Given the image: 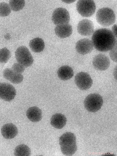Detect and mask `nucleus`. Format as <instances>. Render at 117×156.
<instances>
[{"instance_id":"3","label":"nucleus","mask_w":117,"mask_h":156,"mask_svg":"<svg viewBox=\"0 0 117 156\" xmlns=\"http://www.w3.org/2000/svg\"><path fill=\"white\" fill-rule=\"evenodd\" d=\"M97 22L103 26H109L113 24L116 20L115 14L113 11L109 8L99 9L96 15Z\"/></svg>"},{"instance_id":"12","label":"nucleus","mask_w":117,"mask_h":156,"mask_svg":"<svg viewBox=\"0 0 117 156\" xmlns=\"http://www.w3.org/2000/svg\"><path fill=\"white\" fill-rule=\"evenodd\" d=\"M92 64L96 69L103 71L108 68L110 65V61L106 56L99 54L94 57L92 61Z\"/></svg>"},{"instance_id":"7","label":"nucleus","mask_w":117,"mask_h":156,"mask_svg":"<svg viewBox=\"0 0 117 156\" xmlns=\"http://www.w3.org/2000/svg\"><path fill=\"white\" fill-rule=\"evenodd\" d=\"M70 16L65 8H58L54 10L52 16V20L56 25L67 24L70 21Z\"/></svg>"},{"instance_id":"18","label":"nucleus","mask_w":117,"mask_h":156,"mask_svg":"<svg viewBox=\"0 0 117 156\" xmlns=\"http://www.w3.org/2000/svg\"><path fill=\"white\" fill-rule=\"evenodd\" d=\"M57 73L59 78L63 80L70 79L74 75L72 68L67 65H64L58 69Z\"/></svg>"},{"instance_id":"1","label":"nucleus","mask_w":117,"mask_h":156,"mask_svg":"<svg viewBox=\"0 0 117 156\" xmlns=\"http://www.w3.org/2000/svg\"><path fill=\"white\" fill-rule=\"evenodd\" d=\"M92 41L94 48L101 52L110 50L117 44L116 38L111 30L106 28L96 30L93 34Z\"/></svg>"},{"instance_id":"6","label":"nucleus","mask_w":117,"mask_h":156,"mask_svg":"<svg viewBox=\"0 0 117 156\" xmlns=\"http://www.w3.org/2000/svg\"><path fill=\"white\" fill-rule=\"evenodd\" d=\"M76 9L78 13L82 16L89 17L95 12L96 5L93 0H79L76 4Z\"/></svg>"},{"instance_id":"9","label":"nucleus","mask_w":117,"mask_h":156,"mask_svg":"<svg viewBox=\"0 0 117 156\" xmlns=\"http://www.w3.org/2000/svg\"><path fill=\"white\" fill-rule=\"evenodd\" d=\"M16 91L12 85L5 83H0V98L9 102L14 99Z\"/></svg>"},{"instance_id":"24","label":"nucleus","mask_w":117,"mask_h":156,"mask_svg":"<svg viewBox=\"0 0 117 156\" xmlns=\"http://www.w3.org/2000/svg\"><path fill=\"white\" fill-rule=\"evenodd\" d=\"M11 69L17 73L21 74L24 72L25 67L19 63H17L13 65Z\"/></svg>"},{"instance_id":"16","label":"nucleus","mask_w":117,"mask_h":156,"mask_svg":"<svg viewBox=\"0 0 117 156\" xmlns=\"http://www.w3.org/2000/svg\"><path fill=\"white\" fill-rule=\"evenodd\" d=\"M67 119L63 115L60 113H56L53 115L50 119L51 125L54 128L60 129L66 125Z\"/></svg>"},{"instance_id":"23","label":"nucleus","mask_w":117,"mask_h":156,"mask_svg":"<svg viewBox=\"0 0 117 156\" xmlns=\"http://www.w3.org/2000/svg\"><path fill=\"white\" fill-rule=\"evenodd\" d=\"M11 8L9 5L5 2L0 3V16L1 17L6 16L10 13Z\"/></svg>"},{"instance_id":"5","label":"nucleus","mask_w":117,"mask_h":156,"mask_svg":"<svg viewBox=\"0 0 117 156\" xmlns=\"http://www.w3.org/2000/svg\"><path fill=\"white\" fill-rule=\"evenodd\" d=\"M15 56L18 62L25 68L30 66L33 62L32 56L25 46H21L18 47L15 52Z\"/></svg>"},{"instance_id":"20","label":"nucleus","mask_w":117,"mask_h":156,"mask_svg":"<svg viewBox=\"0 0 117 156\" xmlns=\"http://www.w3.org/2000/svg\"><path fill=\"white\" fill-rule=\"evenodd\" d=\"M31 153L29 148L24 144L17 146L14 151V154L16 156H29L30 155Z\"/></svg>"},{"instance_id":"11","label":"nucleus","mask_w":117,"mask_h":156,"mask_svg":"<svg viewBox=\"0 0 117 156\" xmlns=\"http://www.w3.org/2000/svg\"><path fill=\"white\" fill-rule=\"evenodd\" d=\"M92 41L88 39L83 38L78 40L76 43L75 49L79 54L85 55L90 53L93 50Z\"/></svg>"},{"instance_id":"22","label":"nucleus","mask_w":117,"mask_h":156,"mask_svg":"<svg viewBox=\"0 0 117 156\" xmlns=\"http://www.w3.org/2000/svg\"><path fill=\"white\" fill-rule=\"evenodd\" d=\"M11 56V52L7 48L4 47L0 49V63H6Z\"/></svg>"},{"instance_id":"2","label":"nucleus","mask_w":117,"mask_h":156,"mask_svg":"<svg viewBox=\"0 0 117 156\" xmlns=\"http://www.w3.org/2000/svg\"><path fill=\"white\" fill-rule=\"evenodd\" d=\"M59 144L62 153L64 155L71 156L77 150L75 135L70 132H66L59 138Z\"/></svg>"},{"instance_id":"17","label":"nucleus","mask_w":117,"mask_h":156,"mask_svg":"<svg viewBox=\"0 0 117 156\" xmlns=\"http://www.w3.org/2000/svg\"><path fill=\"white\" fill-rule=\"evenodd\" d=\"M26 115L27 118L31 121L37 122L41 119L42 113L39 108L37 107L34 106L27 109Z\"/></svg>"},{"instance_id":"19","label":"nucleus","mask_w":117,"mask_h":156,"mask_svg":"<svg viewBox=\"0 0 117 156\" xmlns=\"http://www.w3.org/2000/svg\"><path fill=\"white\" fill-rule=\"evenodd\" d=\"M29 46L33 52L38 53L43 51L45 47V44L42 39L37 37L30 41Z\"/></svg>"},{"instance_id":"26","label":"nucleus","mask_w":117,"mask_h":156,"mask_svg":"<svg viewBox=\"0 0 117 156\" xmlns=\"http://www.w3.org/2000/svg\"><path fill=\"white\" fill-rule=\"evenodd\" d=\"M116 25H114L112 28V32L114 35L116 37Z\"/></svg>"},{"instance_id":"8","label":"nucleus","mask_w":117,"mask_h":156,"mask_svg":"<svg viewBox=\"0 0 117 156\" xmlns=\"http://www.w3.org/2000/svg\"><path fill=\"white\" fill-rule=\"evenodd\" d=\"M75 82L78 88L82 90L89 89L93 83L92 80L90 76L84 72H80L76 75Z\"/></svg>"},{"instance_id":"13","label":"nucleus","mask_w":117,"mask_h":156,"mask_svg":"<svg viewBox=\"0 0 117 156\" xmlns=\"http://www.w3.org/2000/svg\"><path fill=\"white\" fill-rule=\"evenodd\" d=\"M3 137L6 139H11L16 137L18 133L17 127L14 124L10 123L4 125L1 129Z\"/></svg>"},{"instance_id":"14","label":"nucleus","mask_w":117,"mask_h":156,"mask_svg":"<svg viewBox=\"0 0 117 156\" xmlns=\"http://www.w3.org/2000/svg\"><path fill=\"white\" fill-rule=\"evenodd\" d=\"M3 75L6 79L14 84L20 83L23 79L21 74L17 73L9 68H6L4 70Z\"/></svg>"},{"instance_id":"4","label":"nucleus","mask_w":117,"mask_h":156,"mask_svg":"<svg viewBox=\"0 0 117 156\" xmlns=\"http://www.w3.org/2000/svg\"><path fill=\"white\" fill-rule=\"evenodd\" d=\"M103 102V99L100 95L96 93H92L89 95L85 98L84 105L88 111L94 112L101 109Z\"/></svg>"},{"instance_id":"27","label":"nucleus","mask_w":117,"mask_h":156,"mask_svg":"<svg viewBox=\"0 0 117 156\" xmlns=\"http://www.w3.org/2000/svg\"><path fill=\"white\" fill-rule=\"evenodd\" d=\"M62 1L63 2H65V3H73V2H74L75 1V0H69V1L63 0V1Z\"/></svg>"},{"instance_id":"10","label":"nucleus","mask_w":117,"mask_h":156,"mask_svg":"<svg viewBox=\"0 0 117 156\" xmlns=\"http://www.w3.org/2000/svg\"><path fill=\"white\" fill-rule=\"evenodd\" d=\"M77 30L79 33L82 35L90 36L94 32V24L89 20L86 19H83L78 23Z\"/></svg>"},{"instance_id":"21","label":"nucleus","mask_w":117,"mask_h":156,"mask_svg":"<svg viewBox=\"0 0 117 156\" xmlns=\"http://www.w3.org/2000/svg\"><path fill=\"white\" fill-rule=\"evenodd\" d=\"M9 5L12 10L18 11L21 10L24 7L25 1L23 0H10Z\"/></svg>"},{"instance_id":"25","label":"nucleus","mask_w":117,"mask_h":156,"mask_svg":"<svg viewBox=\"0 0 117 156\" xmlns=\"http://www.w3.org/2000/svg\"><path fill=\"white\" fill-rule=\"evenodd\" d=\"M116 44L112 49L110 50V51L109 52V55L111 59L113 61L116 62L117 61Z\"/></svg>"},{"instance_id":"15","label":"nucleus","mask_w":117,"mask_h":156,"mask_svg":"<svg viewBox=\"0 0 117 156\" xmlns=\"http://www.w3.org/2000/svg\"><path fill=\"white\" fill-rule=\"evenodd\" d=\"M56 34L59 37L63 38L70 36L73 31L72 26L69 24L57 25L54 29Z\"/></svg>"}]
</instances>
